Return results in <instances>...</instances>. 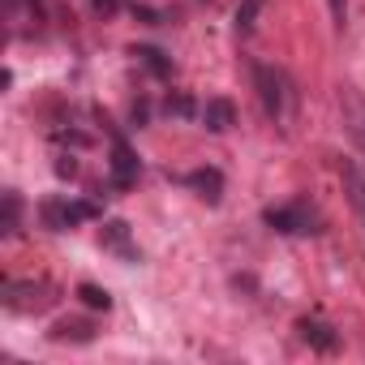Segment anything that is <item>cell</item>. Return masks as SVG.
<instances>
[{
    "mask_svg": "<svg viewBox=\"0 0 365 365\" xmlns=\"http://www.w3.org/2000/svg\"><path fill=\"white\" fill-rule=\"evenodd\" d=\"M275 232H284V237H314V232H322V215L309 207V202H288V207H267V215H262Z\"/></svg>",
    "mask_w": 365,
    "mask_h": 365,
    "instance_id": "1",
    "label": "cell"
},
{
    "mask_svg": "<svg viewBox=\"0 0 365 365\" xmlns=\"http://www.w3.org/2000/svg\"><path fill=\"white\" fill-rule=\"evenodd\" d=\"M39 215H43V224H48L52 232H65V228H78V224L95 220L99 207H95V202H73V198H48V202L39 207Z\"/></svg>",
    "mask_w": 365,
    "mask_h": 365,
    "instance_id": "2",
    "label": "cell"
},
{
    "mask_svg": "<svg viewBox=\"0 0 365 365\" xmlns=\"http://www.w3.org/2000/svg\"><path fill=\"white\" fill-rule=\"evenodd\" d=\"M254 82H258V99H262L267 116L284 120V112H288V78L279 69H271V65H254Z\"/></svg>",
    "mask_w": 365,
    "mask_h": 365,
    "instance_id": "3",
    "label": "cell"
},
{
    "mask_svg": "<svg viewBox=\"0 0 365 365\" xmlns=\"http://www.w3.org/2000/svg\"><path fill=\"white\" fill-rule=\"evenodd\" d=\"M5 292H9L5 305H9L14 314H43V309L56 305V297H52L48 284H9Z\"/></svg>",
    "mask_w": 365,
    "mask_h": 365,
    "instance_id": "4",
    "label": "cell"
},
{
    "mask_svg": "<svg viewBox=\"0 0 365 365\" xmlns=\"http://www.w3.org/2000/svg\"><path fill=\"white\" fill-rule=\"evenodd\" d=\"M133 180H138V159H133L129 142L120 133H112V185L116 190H129Z\"/></svg>",
    "mask_w": 365,
    "mask_h": 365,
    "instance_id": "5",
    "label": "cell"
},
{
    "mask_svg": "<svg viewBox=\"0 0 365 365\" xmlns=\"http://www.w3.org/2000/svg\"><path fill=\"white\" fill-rule=\"evenodd\" d=\"M339 108H344V125H348L352 142L365 150V99H361L352 86H344V91H339Z\"/></svg>",
    "mask_w": 365,
    "mask_h": 365,
    "instance_id": "6",
    "label": "cell"
},
{
    "mask_svg": "<svg viewBox=\"0 0 365 365\" xmlns=\"http://www.w3.org/2000/svg\"><path fill=\"white\" fill-rule=\"evenodd\" d=\"M99 241H103L108 254H116V258H125V262H138V245L129 241V224H125V220H108Z\"/></svg>",
    "mask_w": 365,
    "mask_h": 365,
    "instance_id": "7",
    "label": "cell"
},
{
    "mask_svg": "<svg viewBox=\"0 0 365 365\" xmlns=\"http://www.w3.org/2000/svg\"><path fill=\"white\" fill-rule=\"evenodd\" d=\"M339 176H344V194H348V207H352V215L361 220V228H365V172L348 159L344 168H339Z\"/></svg>",
    "mask_w": 365,
    "mask_h": 365,
    "instance_id": "8",
    "label": "cell"
},
{
    "mask_svg": "<svg viewBox=\"0 0 365 365\" xmlns=\"http://www.w3.org/2000/svg\"><path fill=\"white\" fill-rule=\"evenodd\" d=\"M185 185H190L202 202H211V207L224 198V176H220V168H198V172H190Z\"/></svg>",
    "mask_w": 365,
    "mask_h": 365,
    "instance_id": "9",
    "label": "cell"
},
{
    "mask_svg": "<svg viewBox=\"0 0 365 365\" xmlns=\"http://www.w3.org/2000/svg\"><path fill=\"white\" fill-rule=\"evenodd\" d=\"M202 125H207L211 133H228V129L237 125L232 99H207V103H202Z\"/></svg>",
    "mask_w": 365,
    "mask_h": 365,
    "instance_id": "10",
    "label": "cell"
},
{
    "mask_svg": "<svg viewBox=\"0 0 365 365\" xmlns=\"http://www.w3.org/2000/svg\"><path fill=\"white\" fill-rule=\"evenodd\" d=\"M297 331H301V339H305L309 348H318V352H335V348H339V335H335L327 322H318V318H301Z\"/></svg>",
    "mask_w": 365,
    "mask_h": 365,
    "instance_id": "11",
    "label": "cell"
},
{
    "mask_svg": "<svg viewBox=\"0 0 365 365\" xmlns=\"http://www.w3.org/2000/svg\"><path fill=\"white\" fill-rule=\"evenodd\" d=\"M52 339H78V344H86V339H95V327L82 322V318H65V322L52 327Z\"/></svg>",
    "mask_w": 365,
    "mask_h": 365,
    "instance_id": "12",
    "label": "cell"
},
{
    "mask_svg": "<svg viewBox=\"0 0 365 365\" xmlns=\"http://www.w3.org/2000/svg\"><path fill=\"white\" fill-rule=\"evenodd\" d=\"M133 56H138L150 73H159V78H168V73H172V65H168V61H163V52H155V48H133Z\"/></svg>",
    "mask_w": 365,
    "mask_h": 365,
    "instance_id": "13",
    "label": "cell"
},
{
    "mask_svg": "<svg viewBox=\"0 0 365 365\" xmlns=\"http://www.w3.org/2000/svg\"><path fill=\"white\" fill-rule=\"evenodd\" d=\"M258 14H262V0H241V5H237V31H241V35H250Z\"/></svg>",
    "mask_w": 365,
    "mask_h": 365,
    "instance_id": "14",
    "label": "cell"
},
{
    "mask_svg": "<svg viewBox=\"0 0 365 365\" xmlns=\"http://www.w3.org/2000/svg\"><path fill=\"white\" fill-rule=\"evenodd\" d=\"M78 297H82V305H91V309H112V297H108L103 288H95V284H82Z\"/></svg>",
    "mask_w": 365,
    "mask_h": 365,
    "instance_id": "15",
    "label": "cell"
},
{
    "mask_svg": "<svg viewBox=\"0 0 365 365\" xmlns=\"http://www.w3.org/2000/svg\"><path fill=\"white\" fill-rule=\"evenodd\" d=\"M18 215H22V198L18 194H5V232L9 237L18 232Z\"/></svg>",
    "mask_w": 365,
    "mask_h": 365,
    "instance_id": "16",
    "label": "cell"
},
{
    "mask_svg": "<svg viewBox=\"0 0 365 365\" xmlns=\"http://www.w3.org/2000/svg\"><path fill=\"white\" fill-rule=\"evenodd\" d=\"M331 5V18H335V26H344V18H348V0H327Z\"/></svg>",
    "mask_w": 365,
    "mask_h": 365,
    "instance_id": "17",
    "label": "cell"
},
{
    "mask_svg": "<svg viewBox=\"0 0 365 365\" xmlns=\"http://www.w3.org/2000/svg\"><path fill=\"white\" fill-rule=\"evenodd\" d=\"M91 5H95L99 14H116V0H91Z\"/></svg>",
    "mask_w": 365,
    "mask_h": 365,
    "instance_id": "18",
    "label": "cell"
}]
</instances>
